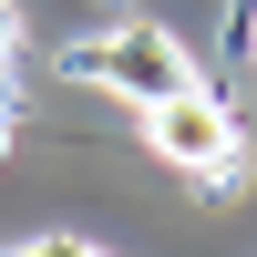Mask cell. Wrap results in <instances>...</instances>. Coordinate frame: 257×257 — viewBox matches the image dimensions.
<instances>
[{
    "label": "cell",
    "instance_id": "obj_1",
    "mask_svg": "<svg viewBox=\"0 0 257 257\" xmlns=\"http://www.w3.org/2000/svg\"><path fill=\"white\" fill-rule=\"evenodd\" d=\"M62 72L144 113V103H165V93H185V82H196V52H185V41L165 31V21H113L103 41H82V52H62Z\"/></svg>",
    "mask_w": 257,
    "mask_h": 257
},
{
    "label": "cell",
    "instance_id": "obj_2",
    "mask_svg": "<svg viewBox=\"0 0 257 257\" xmlns=\"http://www.w3.org/2000/svg\"><path fill=\"white\" fill-rule=\"evenodd\" d=\"M144 134H155V155H165V165H185L196 185H237V175H247V134H237V113L206 93V72L185 82V93L144 103Z\"/></svg>",
    "mask_w": 257,
    "mask_h": 257
},
{
    "label": "cell",
    "instance_id": "obj_3",
    "mask_svg": "<svg viewBox=\"0 0 257 257\" xmlns=\"http://www.w3.org/2000/svg\"><path fill=\"white\" fill-rule=\"evenodd\" d=\"M0 257H113V247H93V237L62 226V237H21V247H0Z\"/></svg>",
    "mask_w": 257,
    "mask_h": 257
},
{
    "label": "cell",
    "instance_id": "obj_4",
    "mask_svg": "<svg viewBox=\"0 0 257 257\" xmlns=\"http://www.w3.org/2000/svg\"><path fill=\"white\" fill-rule=\"evenodd\" d=\"M11 41H21V21H11V11H0V52H11Z\"/></svg>",
    "mask_w": 257,
    "mask_h": 257
},
{
    "label": "cell",
    "instance_id": "obj_5",
    "mask_svg": "<svg viewBox=\"0 0 257 257\" xmlns=\"http://www.w3.org/2000/svg\"><path fill=\"white\" fill-rule=\"evenodd\" d=\"M0 165H11V113H0Z\"/></svg>",
    "mask_w": 257,
    "mask_h": 257
},
{
    "label": "cell",
    "instance_id": "obj_6",
    "mask_svg": "<svg viewBox=\"0 0 257 257\" xmlns=\"http://www.w3.org/2000/svg\"><path fill=\"white\" fill-rule=\"evenodd\" d=\"M247 11H257V0H247ZM237 31H257V21H237Z\"/></svg>",
    "mask_w": 257,
    "mask_h": 257
},
{
    "label": "cell",
    "instance_id": "obj_7",
    "mask_svg": "<svg viewBox=\"0 0 257 257\" xmlns=\"http://www.w3.org/2000/svg\"><path fill=\"white\" fill-rule=\"evenodd\" d=\"M103 11H123V0H103Z\"/></svg>",
    "mask_w": 257,
    "mask_h": 257
}]
</instances>
